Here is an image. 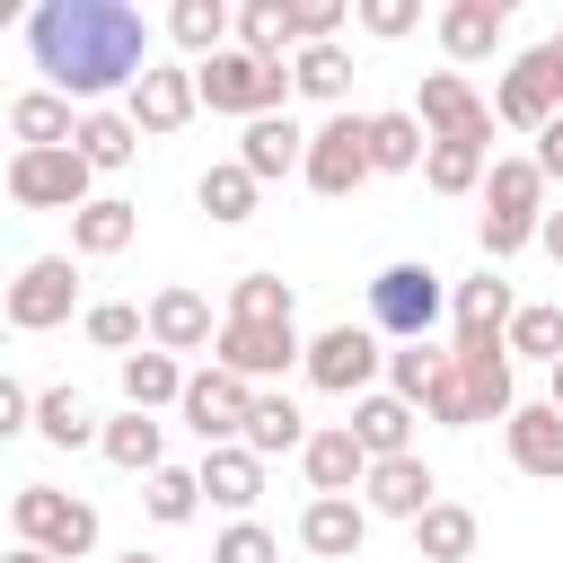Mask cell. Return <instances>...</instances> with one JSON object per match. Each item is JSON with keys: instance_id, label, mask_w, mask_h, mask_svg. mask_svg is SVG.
<instances>
[{"instance_id": "1", "label": "cell", "mask_w": 563, "mask_h": 563, "mask_svg": "<svg viewBox=\"0 0 563 563\" xmlns=\"http://www.w3.org/2000/svg\"><path fill=\"white\" fill-rule=\"evenodd\" d=\"M26 53L53 79V97L97 106V97H114L150 70V18L123 9V0H44L26 18Z\"/></svg>"}, {"instance_id": "2", "label": "cell", "mask_w": 563, "mask_h": 563, "mask_svg": "<svg viewBox=\"0 0 563 563\" xmlns=\"http://www.w3.org/2000/svg\"><path fill=\"white\" fill-rule=\"evenodd\" d=\"M537 220H545V176H537V158H493V167H484V220H475L484 264L501 273L519 246H537Z\"/></svg>"}, {"instance_id": "3", "label": "cell", "mask_w": 563, "mask_h": 563, "mask_svg": "<svg viewBox=\"0 0 563 563\" xmlns=\"http://www.w3.org/2000/svg\"><path fill=\"white\" fill-rule=\"evenodd\" d=\"M282 97H290V62H255V53H238V44H220L211 62H194V106H211V114H282Z\"/></svg>"}, {"instance_id": "4", "label": "cell", "mask_w": 563, "mask_h": 563, "mask_svg": "<svg viewBox=\"0 0 563 563\" xmlns=\"http://www.w3.org/2000/svg\"><path fill=\"white\" fill-rule=\"evenodd\" d=\"M440 308H449V282H440L431 264L405 255V264L369 273V334H387V343H431Z\"/></svg>"}, {"instance_id": "5", "label": "cell", "mask_w": 563, "mask_h": 563, "mask_svg": "<svg viewBox=\"0 0 563 563\" xmlns=\"http://www.w3.org/2000/svg\"><path fill=\"white\" fill-rule=\"evenodd\" d=\"M9 519H18V545L53 554V563H79V554H97V510H88L79 493L18 484V493H9Z\"/></svg>"}, {"instance_id": "6", "label": "cell", "mask_w": 563, "mask_h": 563, "mask_svg": "<svg viewBox=\"0 0 563 563\" xmlns=\"http://www.w3.org/2000/svg\"><path fill=\"white\" fill-rule=\"evenodd\" d=\"M299 176H308V194H325V202H343L361 176H369V114H352V106H334L317 132H308V158H299Z\"/></svg>"}, {"instance_id": "7", "label": "cell", "mask_w": 563, "mask_h": 563, "mask_svg": "<svg viewBox=\"0 0 563 563\" xmlns=\"http://www.w3.org/2000/svg\"><path fill=\"white\" fill-rule=\"evenodd\" d=\"M70 308H79V264H70V255H35V264H18V282L0 290L9 334H53Z\"/></svg>"}, {"instance_id": "8", "label": "cell", "mask_w": 563, "mask_h": 563, "mask_svg": "<svg viewBox=\"0 0 563 563\" xmlns=\"http://www.w3.org/2000/svg\"><path fill=\"white\" fill-rule=\"evenodd\" d=\"M299 369H308V387H317V396H369V378L387 369V343H378L369 325H352V317H343V325H325V334L299 352Z\"/></svg>"}, {"instance_id": "9", "label": "cell", "mask_w": 563, "mask_h": 563, "mask_svg": "<svg viewBox=\"0 0 563 563\" xmlns=\"http://www.w3.org/2000/svg\"><path fill=\"white\" fill-rule=\"evenodd\" d=\"M0 185H9V202L18 211H79L88 202V158L62 141V150H18L9 167H0Z\"/></svg>"}, {"instance_id": "10", "label": "cell", "mask_w": 563, "mask_h": 563, "mask_svg": "<svg viewBox=\"0 0 563 563\" xmlns=\"http://www.w3.org/2000/svg\"><path fill=\"white\" fill-rule=\"evenodd\" d=\"M405 114L422 123V141H475V150H493V106L466 88V70H422V97Z\"/></svg>"}, {"instance_id": "11", "label": "cell", "mask_w": 563, "mask_h": 563, "mask_svg": "<svg viewBox=\"0 0 563 563\" xmlns=\"http://www.w3.org/2000/svg\"><path fill=\"white\" fill-rule=\"evenodd\" d=\"M449 378H457V396H466V422H510L519 378H510L501 334H484V343H449Z\"/></svg>"}, {"instance_id": "12", "label": "cell", "mask_w": 563, "mask_h": 563, "mask_svg": "<svg viewBox=\"0 0 563 563\" xmlns=\"http://www.w3.org/2000/svg\"><path fill=\"white\" fill-rule=\"evenodd\" d=\"M299 325H229L220 317V334H211V369H229V378H282V369H299Z\"/></svg>"}, {"instance_id": "13", "label": "cell", "mask_w": 563, "mask_h": 563, "mask_svg": "<svg viewBox=\"0 0 563 563\" xmlns=\"http://www.w3.org/2000/svg\"><path fill=\"white\" fill-rule=\"evenodd\" d=\"M246 405H255V387H246V378H229V369H185L176 413H185V431H194L202 449L238 440V431H246Z\"/></svg>"}, {"instance_id": "14", "label": "cell", "mask_w": 563, "mask_h": 563, "mask_svg": "<svg viewBox=\"0 0 563 563\" xmlns=\"http://www.w3.org/2000/svg\"><path fill=\"white\" fill-rule=\"evenodd\" d=\"M431 501H440V475H431L413 449H405V457H369V475H361V510H369V519H405V528H413Z\"/></svg>"}, {"instance_id": "15", "label": "cell", "mask_w": 563, "mask_h": 563, "mask_svg": "<svg viewBox=\"0 0 563 563\" xmlns=\"http://www.w3.org/2000/svg\"><path fill=\"white\" fill-rule=\"evenodd\" d=\"M123 123L132 132H185L194 123V70H176V62H150L132 88H123Z\"/></svg>"}, {"instance_id": "16", "label": "cell", "mask_w": 563, "mask_h": 563, "mask_svg": "<svg viewBox=\"0 0 563 563\" xmlns=\"http://www.w3.org/2000/svg\"><path fill=\"white\" fill-rule=\"evenodd\" d=\"M141 334H150V352H211V334H220V317H211V299L202 290H185V282H167L150 308H141Z\"/></svg>"}, {"instance_id": "17", "label": "cell", "mask_w": 563, "mask_h": 563, "mask_svg": "<svg viewBox=\"0 0 563 563\" xmlns=\"http://www.w3.org/2000/svg\"><path fill=\"white\" fill-rule=\"evenodd\" d=\"M361 537H369V510H361L352 493H308V510H299V545H308L317 563H352Z\"/></svg>"}, {"instance_id": "18", "label": "cell", "mask_w": 563, "mask_h": 563, "mask_svg": "<svg viewBox=\"0 0 563 563\" xmlns=\"http://www.w3.org/2000/svg\"><path fill=\"white\" fill-rule=\"evenodd\" d=\"M501 449H510V466H519V475L563 484V413H554V405H510Z\"/></svg>"}, {"instance_id": "19", "label": "cell", "mask_w": 563, "mask_h": 563, "mask_svg": "<svg viewBox=\"0 0 563 563\" xmlns=\"http://www.w3.org/2000/svg\"><path fill=\"white\" fill-rule=\"evenodd\" d=\"M501 26H510V9L501 0H449L440 9V53L466 70V62H493L501 53Z\"/></svg>"}, {"instance_id": "20", "label": "cell", "mask_w": 563, "mask_h": 563, "mask_svg": "<svg viewBox=\"0 0 563 563\" xmlns=\"http://www.w3.org/2000/svg\"><path fill=\"white\" fill-rule=\"evenodd\" d=\"M299 158H308V132H299L290 114H255V123H246V141H238V167H246L255 185L299 176Z\"/></svg>"}, {"instance_id": "21", "label": "cell", "mask_w": 563, "mask_h": 563, "mask_svg": "<svg viewBox=\"0 0 563 563\" xmlns=\"http://www.w3.org/2000/svg\"><path fill=\"white\" fill-rule=\"evenodd\" d=\"M132 238H141V202H123V194H88L70 211V255H123Z\"/></svg>"}, {"instance_id": "22", "label": "cell", "mask_w": 563, "mask_h": 563, "mask_svg": "<svg viewBox=\"0 0 563 563\" xmlns=\"http://www.w3.org/2000/svg\"><path fill=\"white\" fill-rule=\"evenodd\" d=\"M299 466H308V493H361V475H369V457H361V440L343 422L308 431L299 440Z\"/></svg>"}, {"instance_id": "23", "label": "cell", "mask_w": 563, "mask_h": 563, "mask_svg": "<svg viewBox=\"0 0 563 563\" xmlns=\"http://www.w3.org/2000/svg\"><path fill=\"white\" fill-rule=\"evenodd\" d=\"M510 308H519V299H510V282H501L493 264H484V273H466V282L449 290V317H457V343H484V334H501V325H510Z\"/></svg>"}, {"instance_id": "24", "label": "cell", "mask_w": 563, "mask_h": 563, "mask_svg": "<svg viewBox=\"0 0 563 563\" xmlns=\"http://www.w3.org/2000/svg\"><path fill=\"white\" fill-rule=\"evenodd\" d=\"M343 431L361 440V457H405L413 449V405H396L387 387H369V396H352V422Z\"/></svg>"}, {"instance_id": "25", "label": "cell", "mask_w": 563, "mask_h": 563, "mask_svg": "<svg viewBox=\"0 0 563 563\" xmlns=\"http://www.w3.org/2000/svg\"><path fill=\"white\" fill-rule=\"evenodd\" d=\"M97 449H106V466H123V475H158V466H167V457H158V449H167V422L123 405L114 422H97Z\"/></svg>"}, {"instance_id": "26", "label": "cell", "mask_w": 563, "mask_h": 563, "mask_svg": "<svg viewBox=\"0 0 563 563\" xmlns=\"http://www.w3.org/2000/svg\"><path fill=\"white\" fill-rule=\"evenodd\" d=\"M194 484L220 501V510H255V493H264V457H246L238 440H220V449H202V466H194Z\"/></svg>"}, {"instance_id": "27", "label": "cell", "mask_w": 563, "mask_h": 563, "mask_svg": "<svg viewBox=\"0 0 563 563\" xmlns=\"http://www.w3.org/2000/svg\"><path fill=\"white\" fill-rule=\"evenodd\" d=\"M70 150L88 158V176H114V167H132V158H141V132H132L114 106H88V114L70 123Z\"/></svg>"}, {"instance_id": "28", "label": "cell", "mask_w": 563, "mask_h": 563, "mask_svg": "<svg viewBox=\"0 0 563 563\" xmlns=\"http://www.w3.org/2000/svg\"><path fill=\"white\" fill-rule=\"evenodd\" d=\"M299 440H308V413H299L290 396H264V387H255V405H246V431H238V449H246V457H290Z\"/></svg>"}, {"instance_id": "29", "label": "cell", "mask_w": 563, "mask_h": 563, "mask_svg": "<svg viewBox=\"0 0 563 563\" xmlns=\"http://www.w3.org/2000/svg\"><path fill=\"white\" fill-rule=\"evenodd\" d=\"M493 123H510V132H545V123H554V97H545V79H537L528 53L501 70V88H493Z\"/></svg>"}, {"instance_id": "30", "label": "cell", "mask_w": 563, "mask_h": 563, "mask_svg": "<svg viewBox=\"0 0 563 563\" xmlns=\"http://www.w3.org/2000/svg\"><path fill=\"white\" fill-rule=\"evenodd\" d=\"M9 132H18V150H62L70 141V97H53V88H26V97H9V114H0Z\"/></svg>"}, {"instance_id": "31", "label": "cell", "mask_w": 563, "mask_h": 563, "mask_svg": "<svg viewBox=\"0 0 563 563\" xmlns=\"http://www.w3.org/2000/svg\"><path fill=\"white\" fill-rule=\"evenodd\" d=\"M475 537H484V528H475L466 501H431V510L413 519V554H422V563H466Z\"/></svg>"}, {"instance_id": "32", "label": "cell", "mask_w": 563, "mask_h": 563, "mask_svg": "<svg viewBox=\"0 0 563 563\" xmlns=\"http://www.w3.org/2000/svg\"><path fill=\"white\" fill-rule=\"evenodd\" d=\"M501 352L510 361H563V299H528V308H510V325H501Z\"/></svg>"}, {"instance_id": "33", "label": "cell", "mask_w": 563, "mask_h": 563, "mask_svg": "<svg viewBox=\"0 0 563 563\" xmlns=\"http://www.w3.org/2000/svg\"><path fill=\"white\" fill-rule=\"evenodd\" d=\"M185 396V361H167V352H123V405L132 413H158V405H176Z\"/></svg>"}, {"instance_id": "34", "label": "cell", "mask_w": 563, "mask_h": 563, "mask_svg": "<svg viewBox=\"0 0 563 563\" xmlns=\"http://www.w3.org/2000/svg\"><path fill=\"white\" fill-rule=\"evenodd\" d=\"M26 431H35V440H53V449H88V440H97V405H88L79 387H44Z\"/></svg>"}, {"instance_id": "35", "label": "cell", "mask_w": 563, "mask_h": 563, "mask_svg": "<svg viewBox=\"0 0 563 563\" xmlns=\"http://www.w3.org/2000/svg\"><path fill=\"white\" fill-rule=\"evenodd\" d=\"M290 88L317 97V106H343V97H352V53H343V44H299V53H290Z\"/></svg>"}, {"instance_id": "36", "label": "cell", "mask_w": 563, "mask_h": 563, "mask_svg": "<svg viewBox=\"0 0 563 563\" xmlns=\"http://www.w3.org/2000/svg\"><path fill=\"white\" fill-rule=\"evenodd\" d=\"M422 150H431V141H422V123H413L405 106H396V114H369V176H413Z\"/></svg>"}, {"instance_id": "37", "label": "cell", "mask_w": 563, "mask_h": 563, "mask_svg": "<svg viewBox=\"0 0 563 563\" xmlns=\"http://www.w3.org/2000/svg\"><path fill=\"white\" fill-rule=\"evenodd\" d=\"M255 194H264V185H255V176H246L238 158H220V167H202V185H194V202H202V211H211L220 229H238V220H255Z\"/></svg>"}, {"instance_id": "38", "label": "cell", "mask_w": 563, "mask_h": 563, "mask_svg": "<svg viewBox=\"0 0 563 563\" xmlns=\"http://www.w3.org/2000/svg\"><path fill=\"white\" fill-rule=\"evenodd\" d=\"M290 282L282 273H238L229 282V325H290Z\"/></svg>"}, {"instance_id": "39", "label": "cell", "mask_w": 563, "mask_h": 563, "mask_svg": "<svg viewBox=\"0 0 563 563\" xmlns=\"http://www.w3.org/2000/svg\"><path fill=\"white\" fill-rule=\"evenodd\" d=\"M238 53L290 62V0H246V9H238Z\"/></svg>"}, {"instance_id": "40", "label": "cell", "mask_w": 563, "mask_h": 563, "mask_svg": "<svg viewBox=\"0 0 563 563\" xmlns=\"http://www.w3.org/2000/svg\"><path fill=\"white\" fill-rule=\"evenodd\" d=\"M484 158H493V150H475V141H431V150H422V185H431V194H475V185H484Z\"/></svg>"}, {"instance_id": "41", "label": "cell", "mask_w": 563, "mask_h": 563, "mask_svg": "<svg viewBox=\"0 0 563 563\" xmlns=\"http://www.w3.org/2000/svg\"><path fill=\"white\" fill-rule=\"evenodd\" d=\"M141 510H150L158 528H185V519L202 510V484H194V466H158V475H141Z\"/></svg>"}, {"instance_id": "42", "label": "cell", "mask_w": 563, "mask_h": 563, "mask_svg": "<svg viewBox=\"0 0 563 563\" xmlns=\"http://www.w3.org/2000/svg\"><path fill=\"white\" fill-rule=\"evenodd\" d=\"M167 35H176L194 62H211V53L229 44V9H220V0H176V9H167Z\"/></svg>"}, {"instance_id": "43", "label": "cell", "mask_w": 563, "mask_h": 563, "mask_svg": "<svg viewBox=\"0 0 563 563\" xmlns=\"http://www.w3.org/2000/svg\"><path fill=\"white\" fill-rule=\"evenodd\" d=\"M79 325H88L97 352H141V308H132V299H97Z\"/></svg>"}, {"instance_id": "44", "label": "cell", "mask_w": 563, "mask_h": 563, "mask_svg": "<svg viewBox=\"0 0 563 563\" xmlns=\"http://www.w3.org/2000/svg\"><path fill=\"white\" fill-rule=\"evenodd\" d=\"M431 369H440V352H431V343H396V352H387V396H396V405H422Z\"/></svg>"}, {"instance_id": "45", "label": "cell", "mask_w": 563, "mask_h": 563, "mask_svg": "<svg viewBox=\"0 0 563 563\" xmlns=\"http://www.w3.org/2000/svg\"><path fill=\"white\" fill-rule=\"evenodd\" d=\"M211 563H282V545H273V528H255V519H229V528L211 537Z\"/></svg>"}, {"instance_id": "46", "label": "cell", "mask_w": 563, "mask_h": 563, "mask_svg": "<svg viewBox=\"0 0 563 563\" xmlns=\"http://www.w3.org/2000/svg\"><path fill=\"white\" fill-rule=\"evenodd\" d=\"M299 44H343V0H290V53Z\"/></svg>"}, {"instance_id": "47", "label": "cell", "mask_w": 563, "mask_h": 563, "mask_svg": "<svg viewBox=\"0 0 563 563\" xmlns=\"http://www.w3.org/2000/svg\"><path fill=\"white\" fill-rule=\"evenodd\" d=\"M352 18H361L378 44H396V35H413V26H422V0H361Z\"/></svg>"}, {"instance_id": "48", "label": "cell", "mask_w": 563, "mask_h": 563, "mask_svg": "<svg viewBox=\"0 0 563 563\" xmlns=\"http://www.w3.org/2000/svg\"><path fill=\"white\" fill-rule=\"evenodd\" d=\"M26 422H35V396H26V387H18L9 369H0V449H9V440H18Z\"/></svg>"}, {"instance_id": "49", "label": "cell", "mask_w": 563, "mask_h": 563, "mask_svg": "<svg viewBox=\"0 0 563 563\" xmlns=\"http://www.w3.org/2000/svg\"><path fill=\"white\" fill-rule=\"evenodd\" d=\"M528 62H537V79H545V97H554V114H563V26H554V35H545Z\"/></svg>"}, {"instance_id": "50", "label": "cell", "mask_w": 563, "mask_h": 563, "mask_svg": "<svg viewBox=\"0 0 563 563\" xmlns=\"http://www.w3.org/2000/svg\"><path fill=\"white\" fill-rule=\"evenodd\" d=\"M537 176H545V185H563V114L537 132Z\"/></svg>"}, {"instance_id": "51", "label": "cell", "mask_w": 563, "mask_h": 563, "mask_svg": "<svg viewBox=\"0 0 563 563\" xmlns=\"http://www.w3.org/2000/svg\"><path fill=\"white\" fill-rule=\"evenodd\" d=\"M537 246H545V255L563 264V211H545V220H537Z\"/></svg>"}, {"instance_id": "52", "label": "cell", "mask_w": 563, "mask_h": 563, "mask_svg": "<svg viewBox=\"0 0 563 563\" xmlns=\"http://www.w3.org/2000/svg\"><path fill=\"white\" fill-rule=\"evenodd\" d=\"M545 405H554V413H563V361H554V369H545Z\"/></svg>"}, {"instance_id": "53", "label": "cell", "mask_w": 563, "mask_h": 563, "mask_svg": "<svg viewBox=\"0 0 563 563\" xmlns=\"http://www.w3.org/2000/svg\"><path fill=\"white\" fill-rule=\"evenodd\" d=\"M0 563H53V554H35V545H9V554H0Z\"/></svg>"}, {"instance_id": "54", "label": "cell", "mask_w": 563, "mask_h": 563, "mask_svg": "<svg viewBox=\"0 0 563 563\" xmlns=\"http://www.w3.org/2000/svg\"><path fill=\"white\" fill-rule=\"evenodd\" d=\"M114 563H158V554H141V545H132V554H114Z\"/></svg>"}, {"instance_id": "55", "label": "cell", "mask_w": 563, "mask_h": 563, "mask_svg": "<svg viewBox=\"0 0 563 563\" xmlns=\"http://www.w3.org/2000/svg\"><path fill=\"white\" fill-rule=\"evenodd\" d=\"M9 18H18V0H0V26H9Z\"/></svg>"}, {"instance_id": "56", "label": "cell", "mask_w": 563, "mask_h": 563, "mask_svg": "<svg viewBox=\"0 0 563 563\" xmlns=\"http://www.w3.org/2000/svg\"><path fill=\"white\" fill-rule=\"evenodd\" d=\"M0 343H9V317H0Z\"/></svg>"}, {"instance_id": "57", "label": "cell", "mask_w": 563, "mask_h": 563, "mask_svg": "<svg viewBox=\"0 0 563 563\" xmlns=\"http://www.w3.org/2000/svg\"><path fill=\"white\" fill-rule=\"evenodd\" d=\"M0 211H9V185H0Z\"/></svg>"}, {"instance_id": "58", "label": "cell", "mask_w": 563, "mask_h": 563, "mask_svg": "<svg viewBox=\"0 0 563 563\" xmlns=\"http://www.w3.org/2000/svg\"><path fill=\"white\" fill-rule=\"evenodd\" d=\"M0 114H9V97H0Z\"/></svg>"}]
</instances>
